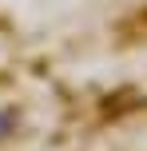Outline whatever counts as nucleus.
Here are the masks:
<instances>
[{
  "instance_id": "nucleus-1",
  "label": "nucleus",
  "mask_w": 147,
  "mask_h": 151,
  "mask_svg": "<svg viewBox=\"0 0 147 151\" xmlns=\"http://www.w3.org/2000/svg\"><path fill=\"white\" fill-rule=\"evenodd\" d=\"M12 127H16L12 111H0V139H8V135H12Z\"/></svg>"
}]
</instances>
